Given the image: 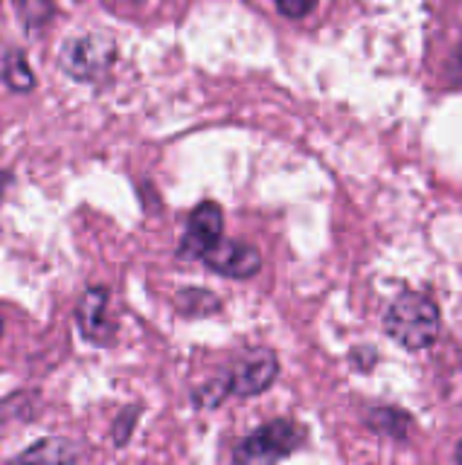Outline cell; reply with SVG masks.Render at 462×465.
Segmentation results:
<instances>
[{
    "mask_svg": "<svg viewBox=\"0 0 462 465\" xmlns=\"http://www.w3.org/2000/svg\"><path fill=\"white\" fill-rule=\"evenodd\" d=\"M384 331L404 349H410V352L428 349L437 343L442 331L439 305L430 297L418 294V291H404L384 314Z\"/></svg>",
    "mask_w": 462,
    "mask_h": 465,
    "instance_id": "obj_1",
    "label": "cell"
},
{
    "mask_svg": "<svg viewBox=\"0 0 462 465\" xmlns=\"http://www.w3.org/2000/svg\"><path fill=\"white\" fill-rule=\"evenodd\" d=\"M134 421H137V407H132V411L120 413L117 425H113V442H117V445H125V442H128V436H132Z\"/></svg>",
    "mask_w": 462,
    "mask_h": 465,
    "instance_id": "obj_14",
    "label": "cell"
},
{
    "mask_svg": "<svg viewBox=\"0 0 462 465\" xmlns=\"http://www.w3.org/2000/svg\"><path fill=\"white\" fill-rule=\"evenodd\" d=\"M369 425L381 433H389V436H401L408 433L410 428V416L401 413V411H393V407H378V411L369 413Z\"/></svg>",
    "mask_w": 462,
    "mask_h": 465,
    "instance_id": "obj_11",
    "label": "cell"
},
{
    "mask_svg": "<svg viewBox=\"0 0 462 465\" xmlns=\"http://www.w3.org/2000/svg\"><path fill=\"white\" fill-rule=\"evenodd\" d=\"M280 375V358L273 349L268 346H256L241 352L239 361L227 370V381H230V396L239 399H251L265 392Z\"/></svg>",
    "mask_w": 462,
    "mask_h": 465,
    "instance_id": "obj_4",
    "label": "cell"
},
{
    "mask_svg": "<svg viewBox=\"0 0 462 465\" xmlns=\"http://www.w3.org/2000/svg\"><path fill=\"white\" fill-rule=\"evenodd\" d=\"M457 465H462V440H459V445H457Z\"/></svg>",
    "mask_w": 462,
    "mask_h": 465,
    "instance_id": "obj_16",
    "label": "cell"
},
{
    "mask_svg": "<svg viewBox=\"0 0 462 465\" xmlns=\"http://www.w3.org/2000/svg\"><path fill=\"white\" fill-rule=\"evenodd\" d=\"M15 12L24 18V26L26 29H38V26H44L53 18L55 6L53 4H18Z\"/></svg>",
    "mask_w": 462,
    "mask_h": 465,
    "instance_id": "obj_13",
    "label": "cell"
},
{
    "mask_svg": "<svg viewBox=\"0 0 462 465\" xmlns=\"http://www.w3.org/2000/svg\"><path fill=\"white\" fill-rule=\"evenodd\" d=\"M457 55H459V64H462V47H459V53H457Z\"/></svg>",
    "mask_w": 462,
    "mask_h": 465,
    "instance_id": "obj_18",
    "label": "cell"
},
{
    "mask_svg": "<svg viewBox=\"0 0 462 465\" xmlns=\"http://www.w3.org/2000/svg\"><path fill=\"white\" fill-rule=\"evenodd\" d=\"M201 262H204L210 271L230 276V280H251V276L262 268V256H259L256 247L233 242V239H221Z\"/></svg>",
    "mask_w": 462,
    "mask_h": 465,
    "instance_id": "obj_7",
    "label": "cell"
},
{
    "mask_svg": "<svg viewBox=\"0 0 462 465\" xmlns=\"http://www.w3.org/2000/svg\"><path fill=\"white\" fill-rule=\"evenodd\" d=\"M178 309L186 317H207L212 312H219L221 302H219V297L212 294V291L186 288V291H181V294H178Z\"/></svg>",
    "mask_w": 462,
    "mask_h": 465,
    "instance_id": "obj_10",
    "label": "cell"
},
{
    "mask_svg": "<svg viewBox=\"0 0 462 465\" xmlns=\"http://www.w3.org/2000/svg\"><path fill=\"white\" fill-rule=\"evenodd\" d=\"M227 396H230V381H227V372H224V375L210 378L207 384H201L192 392V401L198 407H204V411H212V407H219Z\"/></svg>",
    "mask_w": 462,
    "mask_h": 465,
    "instance_id": "obj_12",
    "label": "cell"
},
{
    "mask_svg": "<svg viewBox=\"0 0 462 465\" xmlns=\"http://www.w3.org/2000/svg\"><path fill=\"white\" fill-rule=\"evenodd\" d=\"M311 9H314V4H309V0H280L277 4V12L285 15V18H294V21L306 18Z\"/></svg>",
    "mask_w": 462,
    "mask_h": 465,
    "instance_id": "obj_15",
    "label": "cell"
},
{
    "mask_svg": "<svg viewBox=\"0 0 462 465\" xmlns=\"http://www.w3.org/2000/svg\"><path fill=\"white\" fill-rule=\"evenodd\" d=\"M302 445H306V428L294 419H273L244 436L233 450V460L236 465H277Z\"/></svg>",
    "mask_w": 462,
    "mask_h": 465,
    "instance_id": "obj_2",
    "label": "cell"
},
{
    "mask_svg": "<svg viewBox=\"0 0 462 465\" xmlns=\"http://www.w3.org/2000/svg\"><path fill=\"white\" fill-rule=\"evenodd\" d=\"M0 338H4V314H0Z\"/></svg>",
    "mask_w": 462,
    "mask_h": 465,
    "instance_id": "obj_17",
    "label": "cell"
},
{
    "mask_svg": "<svg viewBox=\"0 0 462 465\" xmlns=\"http://www.w3.org/2000/svg\"><path fill=\"white\" fill-rule=\"evenodd\" d=\"M82 448L64 436H47L12 460L9 465H79Z\"/></svg>",
    "mask_w": 462,
    "mask_h": 465,
    "instance_id": "obj_8",
    "label": "cell"
},
{
    "mask_svg": "<svg viewBox=\"0 0 462 465\" xmlns=\"http://www.w3.org/2000/svg\"><path fill=\"white\" fill-rule=\"evenodd\" d=\"M117 62V41L105 33H84L64 41L59 67L76 82H96Z\"/></svg>",
    "mask_w": 462,
    "mask_h": 465,
    "instance_id": "obj_3",
    "label": "cell"
},
{
    "mask_svg": "<svg viewBox=\"0 0 462 465\" xmlns=\"http://www.w3.org/2000/svg\"><path fill=\"white\" fill-rule=\"evenodd\" d=\"M108 302H111V291L105 285H93L84 291L76 305V323L82 338L96 346H108L113 341V331H117L108 314Z\"/></svg>",
    "mask_w": 462,
    "mask_h": 465,
    "instance_id": "obj_6",
    "label": "cell"
},
{
    "mask_svg": "<svg viewBox=\"0 0 462 465\" xmlns=\"http://www.w3.org/2000/svg\"><path fill=\"white\" fill-rule=\"evenodd\" d=\"M0 76H4L9 91H15V94H30V91H35V84H38L30 62H26V55L21 50H9L4 55V67H0Z\"/></svg>",
    "mask_w": 462,
    "mask_h": 465,
    "instance_id": "obj_9",
    "label": "cell"
},
{
    "mask_svg": "<svg viewBox=\"0 0 462 465\" xmlns=\"http://www.w3.org/2000/svg\"><path fill=\"white\" fill-rule=\"evenodd\" d=\"M224 213L215 201H201L192 210L190 222H186V232L178 244V256L183 262H201L215 244H219L224 236Z\"/></svg>",
    "mask_w": 462,
    "mask_h": 465,
    "instance_id": "obj_5",
    "label": "cell"
}]
</instances>
